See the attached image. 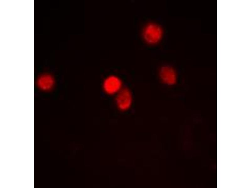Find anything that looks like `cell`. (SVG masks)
<instances>
[{
    "mask_svg": "<svg viewBox=\"0 0 251 188\" xmlns=\"http://www.w3.org/2000/svg\"><path fill=\"white\" fill-rule=\"evenodd\" d=\"M163 31L162 28L154 23H150L145 26L142 31V36L145 41L150 44L158 43L162 37Z\"/></svg>",
    "mask_w": 251,
    "mask_h": 188,
    "instance_id": "cell-1",
    "label": "cell"
},
{
    "mask_svg": "<svg viewBox=\"0 0 251 188\" xmlns=\"http://www.w3.org/2000/svg\"><path fill=\"white\" fill-rule=\"evenodd\" d=\"M122 82L120 79L115 75H110L104 79L102 84L104 92L109 95L117 94L122 88Z\"/></svg>",
    "mask_w": 251,
    "mask_h": 188,
    "instance_id": "cell-2",
    "label": "cell"
},
{
    "mask_svg": "<svg viewBox=\"0 0 251 188\" xmlns=\"http://www.w3.org/2000/svg\"><path fill=\"white\" fill-rule=\"evenodd\" d=\"M132 101L131 92L127 88H122L117 94L116 104L120 110L124 111L128 109L131 105Z\"/></svg>",
    "mask_w": 251,
    "mask_h": 188,
    "instance_id": "cell-3",
    "label": "cell"
},
{
    "mask_svg": "<svg viewBox=\"0 0 251 188\" xmlns=\"http://www.w3.org/2000/svg\"><path fill=\"white\" fill-rule=\"evenodd\" d=\"M160 77L164 83L172 85L175 83L176 75L174 70L171 67L164 66L162 67L160 70Z\"/></svg>",
    "mask_w": 251,
    "mask_h": 188,
    "instance_id": "cell-4",
    "label": "cell"
}]
</instances>
